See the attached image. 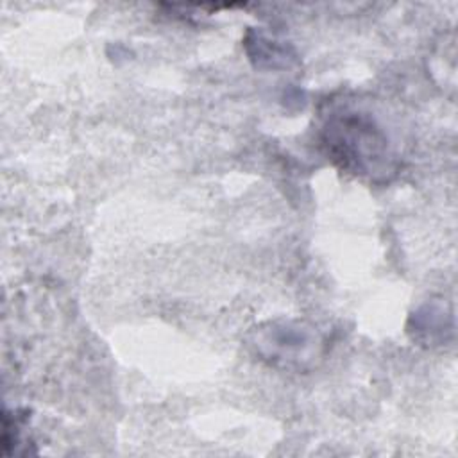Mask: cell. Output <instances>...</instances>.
<instances>
[{
  "label": "cell",
  "instance_id": "cell-1",
  "mask_svg": "<svg viewBox=\"0 0 458 458\" xmlns=\"http://www.w3.org/2000/svg\"><path fill=\"white\" fill-rule=\"evenodd\" d=\"M320 140L329 157L349 174L386 181L399 168V152L390 131L365 107L342 104L331 109Z\"/></svg>",
  "mask_w": 458,
  "mask_h": 458
},
{
  "label": "cell",
  "instance_id": "cell-2",
  "mask_svg": "<svg viewBox=\"0 0 458 458\" xmlns=\"http://www.w3.org/2000/svg\"><path fill=\"white\" fill-rule=\"evenodd\" d=\"M250 345L270 365L302 369L318 356L322 338L315 327L302 322H270L254 331Z\"/></svg>",
  "mask_w": 458,
  "mask_h": 458
}]
</instances>
